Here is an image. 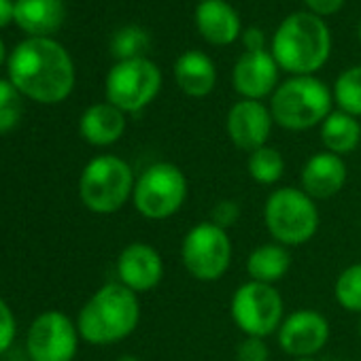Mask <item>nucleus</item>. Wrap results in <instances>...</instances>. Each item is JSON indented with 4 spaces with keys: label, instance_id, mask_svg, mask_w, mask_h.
<instances>
[{
    "label": "nucleus",
    "instance_id": "nucleus-8",
    "mask_svg": "<svg viewBox=\"0 0 361 361\" xmlns=\"http://www.w3.org/2000/svg\"><path fill=\"white\" fill-rule=\"evenodd\" d=\"M180 262L188 274L200 283H215L232 266L230 234L211 221L196 224L180 243Z\"/></svg>",
    "mask_w": 361,
    "mask_h": 361
},
{
    "label": "nucleus",
    "instance_id": "nucleus-4",
    "mask_svg": "<svg viewBox=\"0 0 361 361\" xmlns=\"http://www.w3.org/2000/svg\"><path fill=\"white\" fill-rule=\"evenodd\" d=\"M331 90L314 75L289 77L279 83L270 96V113L274 123L291 132H304L321 126L331 113Z\"/></svg>",
    "mask_w": 361,
    "mask_h": 361
},
{
    "label": "nucleus",
    "instance_id": "nucleus-13",
    "mask_svg": "<svg viewBox=\"0 0 361 361\" xmlns=\"http://www.w3.org/2000/svg\"><path fill=\"white\" fill-rule=\"evenodd\" d=\"M272 126L274 119L270 106H266L262 100L240 98L236 104H232L226 119V130L232 145L247 153H253L268 145Z\"/></svg>",
    "mask_w": 361,
    "mask_h": 361
},
{
    "label": "nucleus",
    "instance_id": "nucleus-21",
    "mask_svg": "<svg viewBox=\"0 0 361 361\" xmlns=\"http://www.w3.org/2000/svg\"><path fill=\"white\" fill-rule=\"evenodd\" d=\"M291 270V253L279 243H266L253 249L247 257L249 281L276 285Z\"/></svg>",
    "mask_w": 361,
    "mask_h": 361
},
{
    "label": "nucleus",
    "instance_id": "nucleus-16",
    "mask_svg": "<svg viewBox=\"0 0 361 361\" xmlns=\"http://www.w3.org/2000/svg\"><path fill=\"white\" fill-rule=\"evenodd\" d=\"M348 168L344 157L329 151H319L306 159L300 172V188L312 200H329L338 196L346 185Z\"/></svg>",
    "mask_w": 361,
    "mask_h": 361
},
{
    "label": "nucleus",
    "instance_id": "nucleus-29",
    "mask_svg": "<svg viewBox=\"0 0 361 361\" xmlns=\"http://www.w3.org/2000/svg\"><path fill=\"white\" fill-rule=\"evenodd\" d=\"M236 361H270V346L264 338H249L236 346Z\"/></svg>",
    "mask_w": 361,
    "mask_h": 361
},
{
    "label": "nucleus",
    "instance_id": "nucleus-38",
    "mask_svg": "<svg viewBox=\"0 0 361 361\" xmlns=\"http://www.w3.org/2000/svg\"><path fill=\"white\" fill-rule=\"evenodd\" d=\"M359 336H361V323H359Z\"/></svg>",
    "mask_w": 361,
    "mask_h": 361
},
{
    "label": "nucleus",
    "instance_id": "nucleus-27",
    "mask_svg": "<svg viewBox=\"0 0 361 361\" xmlns=\"http://www.w3.org/2000/svg\"><path fill=\"white\" fill-rule=\"evenodd\" d=\"M22 94L11 83L0 79V134L11 132L22 119Z\"/></svg>",
    "mask_w": 361,
    "mask_h": 361
},
{
    "label": "nucleus",
    "instance_id": "nucleus-34",
    "mask_svg": "<svg viewBox=\"0 0 361 361\" xmlns=\"http://www.w3.org/2000/svg\"><path fill=\"white\" fill-rule=\"evenodd\" d=\"M117 361H142V359L136 357V355H123V357H119Z\"/></svg>",
    "mask_w": 361,
    "mask_h": 361
},
{
    "label": "nucleus",
    "instance_id": "nucleus-17",
    "mask_svg": "<svg viewBox=\"0 0 361 361\" xmlns=\"http://www.w3.org/2000/svg\"><path fill=\"white\" fill-rule=\"evenodd\" d=\"M196 28L200 37L215 45L226 47L240 39L243 24L236 9L226 0H204L196 7Z\"/></svg>",
    "mask_w": 361,
    "mask_h": 361
},
{
    "label": "nucleus",
    "instance_id": "nucleus-6",
    "mask_svg": "<svg viewBox=\"0 0 361 361\" xmlns=\"http://www.w3.org/2000/svg\"><path fill=\"white\" fill-rule=\"evenodd\" d=\"M136 176L132 166L117 155H98L81 172V202L98 215H113L132 198Z\"/></svg>",
    "mask_w": 361,
    "mask_h": 361
},
{
    "label": "nucleus",
    "instance_id": "nucleus-30",
    "mask_svg": "<svg viewBox=\"0 0 361 361\" xmlns=\"http://www.w3.org/2000/svg\"><path fill=\"white\" fill-rule=\"evenodd\" d=\"M16 338V317L11 308L0 300V353H5Z\"/></svg>",
    "mask_w": 361,
    "mask_h": 361
},
{
    "label": "nucleus",
    "instance_id": "nucleus-11",
    "mask_svg": "<svg viewBox=\"0 0 361 361\" xmlns=\"http://www.w3.org/2000/svg\"><path fill=\"white\" fill-rule=\"evenodd\" d=\"M79 348V329L62 312L49 310L37 317L28 331L32 361H73Z\"/></svg>",
    "mask_w": 361,
    "mask_h": 361
},
{
    "label": "nucleus",
    "instance_id": "nucleus-22",
    "mask_svg": "<svg viewBox=\"0 0 361 361\" xmlns=\"http://www.w3.org/2000/svg\"><path fill=\"white\" fill-rule=\"evenodd\" d=\"M319 134H321V142H323L325 151L344 157L359 147L361 123L357 117L338 109L325 117V121L319 126Z\"/></svg>",
    "mask_w": 361,
    "mask_h": 361
},
{
    "label": "nucleus",
    "instance_id": "nucleus-15",
    "mask_svg": "<svg viewBox=\"0 0 361 361\" xmlns=\"http://www.w3.org/2000/svg\"><path fill=\"white\" fill-rule=\"evenodd\" d=\"M119 283L134 293L155 289L164 279V259L159 251L147 243L128 245L117 257Z\"/></svg>",
    "mask_w": 361,
    "mask_h": 361
},
{
    "label": "nucleus",
    "instance_id": "nucleus-35",
    "mask_svg": "<svg viewBox=\"0 0 361 361\" xmlns=\"http://www.w3.org/2000/svg\"><path fill=\"white\" fill-rule=\"evenodd\" d=\"M3 60H5V45L0 41V64H3Z\"/></svg>",
    "mask_w": 361,
    "mask_h": 361
},
{
    "label": "nucleus",
    "instance_id": "nucleus-26",
    "mask_svg": "<svg viewBox=\"0 0 361 361\" xmlns=\"http://www.w3.org/2000/svg\"><path fill=\"white\" fill-rule=\"evenodd\" d=\"M334 298L346 312L361 314V262L338 274L334 283Z\"/></svg>",
    "mask_w": 361,
    "mask_h": 361
},
{
    "label": "nucleus",
    "instance_id": "nucleus-18",
    "mask_svg": "<svg viewBox=\"0 0 361 361\" xmlns=\"http://www.w3.org/2000/svg\"><path fill=\"white\" fill-rule=\"evenodd\" d=\"M174 81L185 96L207 98L217 85V68L204 51L190 49L174 62Z\"/></svg>",
    "mask_w": 361,
    "mask_h": 361
},
{
    "label": "nucleus",
    "instance_id": "nucleus-33",
    "mask_svg": "<svg viewBox=\"0 0 361 361\" xmlns=\"http://www.w3.org/2000/svg\"><path fill=\"white\" fill-rule=\"evenodd\" d=\"M11 20H16V3L13 0H0V28H5Z\"/></svg>",
    "mask_w": 361,
    "mask_h": 361
},
{
    "label": "nucleus",
    "instance_id": "nucleus-23",
    "mask_svg": "<svg viewBox=\"0 0 361 361\" xmlns=\"http://www.w3.org/2000/svg\"><path fill=\"white\" fill-rule=\"evenodd\" d=\"M247 172L259 185H276L285 174V157L279 149L266 145L249 153Z\"/></svg>",
    "mask_w": 361,
    "mask_h": 361
},
{
    "label": "nucleus",
    "instance_id": "nucleus-20",
    "mask_svg": "<svg viewBox=\"0 0 361 361\" xmlns=\"http://www.w3.org/2000/svg\"><path fill=\"white\" fill-rule=\"evenodd\" d=\"M62 0H16V22L32 39H49L64 22Z\"/></svg>",
    "mask_w": 361,
    "mask_h": 361
},
{
    "label": "nucleus",
    "instance_id": "nucleus-19",
    "mask_svg": "<svg viewBox=\"0 0 361 361\" xmlns=\"http://www.w3.org/2000/svg\"><path fill=\"white\" fill-rule=\"evenodd\" d=\"M81 136L94 147L115 145L126 132V113L111 102H98L85 109L79 121Z\"/></svg>",
    "mask_w": 361,
    "mask_h": 361
},
{
    "label": "nucleus",
    "instance_id": "nucleus-10",
    "mask_svg": "<svg viewBox=\"0 0 361 361\" xmlns=\"http://www.w3.org/2000/svg\"><path fill=\"white\" fill-rule=\"evenodd\" d=\"M161 90V71L149 58L117 62L104 81L106 102L123 113H138L149 106Z\"/></svg>",
    "mask_w": 361,
    "mask_h": 361
},
{
    "label": "nucleus",
    "instance_id": "nucleus-36",
    "mask_svg": "<svg viewBox=\"0 0 361 361\" xmlns=\"http://www.w3.org/2000/svg\"><path fill=\"white\" fill-rule=\"evenodd\" d=\"M293 361H317L314 357H298V359H293Z\"/></svg>",
    "mask_w": 361,
    "mask_h": 361
},
{
    "label": "nucleus",
    "instance_id": "nucleus-12",
    "mask_svg": "<svg viewBox=\"0 0 361 361\" xmlns=\"http://www.w3.org/2000/svg\"><path fill=\"white\" fill-rule=\"evenodd\" d=\"M279 346L289 357H314L329 340V321L312 308H300L287 314L276 331Z\"/></svg>",
    "mask_w": 361,
    "mask_h": 361
},
{
    "label": "nucleus",
    "instance_id": "nucleus-7",
    "mask_svg": "<svg viewBox=\"0 0 361 361\" xmlns=\"http://www.w3.org/2000/svg\"><path fill=\"white\" fill-rule=\"evenodd\" d=\"M190 196V180L185 172L172 161H155L147 166L134 185V209L151 221L174 217Z\"/></svg>",
    "mask_w": 361,
    "mask_h": 361
},
{
    "label": "nucleus",
    "instance_id": "nucleus-25",
    "mask_svg": "<svg viewBox=\"0 0 361 361\" xmlns=\"http://www.w3.org/2000/svg\"><path fill=\"white\" fill-rule=\"evenodd\" d=\"M151 39L145 28L130 24L119 28L113 39H111V54L117 58V62L123 60H136V58H147L145 54L149 51Z\"/></svg>",
    "mask_w": 361,
    "mask_h": 361
},
{
    "label": "nucleus",
    "instance_id": "nucleus-9",
    "mask_svg": "<svg viewBox=\"0 0 361 361\" xmlns=\"http://www.w3.org/2000/svg\"><path fill=\"white\" fill-rule=\"evenodd\" d=\"M234 325L249 338H270L285 319V302L274 285L247 281L230 302Z\"/></svg>",
    "mask_w": 361,
    "mask_h": 361
},
{
    "label": "nucleus",
    "instance_id": "nucleus-32",
    "mask_svg": "<svg viewBox=\"0 0 361 361\" xmlns=\"http://www.w3.org/2000/svg\"><path fill=\"white\" fill-rule=\"evenodd\" d=\"M243 45H245V51H262L266 49V32L257 26H251V28H245L243 35Z\"/></svg>",
    "mask_w": 361,
    "mask_h": 361
},
{
    "label": "nucleus",
    "instance_id": "nucleus-2",
    "mask_svg": "<svg viewBox=\"0 0 361 361\" xmlns=\"http://www.w3.org/2000/svg\"><path fill=\"white\" fill-rule=\"evenodd\" d=\"M270 54L279 68L291 77L314 75L331 54V35L325 20L310 11L287 16L274 30Z\"/></svg>",
    "mask_w": 361,
    "mask_h": 361
},
{
    "label": "nucleus",
    "instance_id": "nucleus-3",
    "mask_svg": "<svg viewBox=\"0 0 361 361\" xmlns=\"http://www.w3.org/2000/svg\"><path fill=\"white\" fill-rule=\"evenodd\" d=\"M140 323L138 293L121 283L100 287L81 308L77 329L90 344H115L128 338Z\"/></svg>",
    "mask_w": 361,
    "mask_h": 361
},
{
    "label": "nucleus",
    "instance_id": "nucleus-14",
    "mask_svg": "<svg viewBox=\"0 0 361 361\" xmlns=\"http://www.w3.org/2000/svg\"><path fill=\"white\" fill-rule=\"evenodd\" d=\"M279 71L268 49L245 51L232 68V85L245 100H264L279 87Z\"/></svg>",
    "mask_w": 361,
    "mask_h": 361
},
{
    "label": "nucleus",
    "instance_id": "nucleus-5",
    "mask_svg": "<svg viewBox=\"0 0 361 361\" xmlns=\"http://www.w3.org/2000/svg\"><path fill=\"white\" fill-rule=\"evenodd\" d=\"M264 224L274 243L283 247H302L319 232L321 215L317 200L302 188H279L264 204Z\"/></svg>",
    "mask_w": 361,
    "mask_h": 361
},
{
    "label": "nucleus",
    "instance_id": "nucleus-31",
    "mask_svg": "<svg viewBox=\"0 0 361 361\" xmlns=\"http://www.w3.org/2000/svg\"><path fill=\"white\" fill-rule=\"evenodd\" d=\"M304 5L308 7L310 13H314L319 18H329L342 9L344 0H304Z\"/></svg>",
    "mask_w": 361,
    "mask_h": 361
},
{
    "label": "nucleus",
    "instance_id": "nucleus-39",
    "mask_svg": "<svg viewBox=\"0 0 361 361\" xmlns=\"http://www.w3.org/2000/svg\"><path fill=\"white\" fill-rule=\"evenodd\" d=\"M198 3H204V0H198Z\"/></svg>",
    "mask_w": 361,
    "mask_h": 361
},
{
    "label": "nucleus",
    "instance_id": "nucleus-1",
    "mask_svg": "<svg viewBox=\"0 0 361 361\" xmlns=\"http://www.w3.org/2000/svg\"><path fill=\"white\" fill-rule=\"evenodd\" d=\"M9 77L20 94L43 104L66 100L75 87L73 60L54 39H28L20 43L9 60Z\"/></svg>",
    "mask_w": 361,
    "mask_h": 361
},
{
    "label": "nucleus",
    "instance_id": "nucleus-28",
    "mask_svg": "<svg viewBox=\"0 0 361 361\" xmlns=\"http://www.w3.org/2000/svg\"><path fill=\"white\" fill-rule=\"evenodd\" d=\"M240 215H243V211H240V204L236 202V200H230V198H226V200H219L215 207H213V211H211V224H215L217 228H221V230H230V228H234L236 224H238V219H240Z\"/></svg>",
    "mask_w": 361,
    "mask_h": 361
},
{
    "label": "nucleus",
    "instance_id": "nucleus-37",
    "mask_svg": "<svg viewBox=\"0 0 361 361\" xmlns=\"http://www.w3.org/2000/svg\"><path fill=\"white\" fill-rule=\"evenodd\" d=\"M359 41H361V22H359Z\"/></svg>",
    "mask_w": 361,
    "mask_h": 361
},
{
    "label": "nucleus",
    "instance_id": "nucleus-24",
    "mask_svg": "<svg viewBox=\"0 0 361 361\" xmlns=\"http://www.w3.org/2000/svg\"><path fill=\"white\" fill-rule=\"evenodd\" d=\"M331 94L340 111L359 119L361 117V64L342 71L334 83Z\"/></svg>",
    "mask_w": 361,
    "mask_h": 361
}]
</instances>
